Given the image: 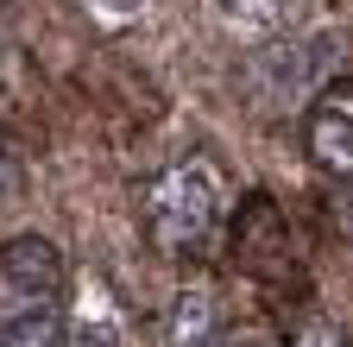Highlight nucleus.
I'll list each match as a JSON object with an SVG mask.
<instances>
[{"label":"nucleus","mask_w":353,"mask_h":347,"mask_svg":"<svg viewBox=\"0 0 353 347\" xmlns=\"http://www.w3.org/2000/svg\"><path fill=\"white\" fill-rule=\"evenodd\" d=\"M221 7H228L234 19H252V26H259V19H278L284 0H221Z\"/></svg>","instance_id":"423d86ee"},{"label":"nucleus","mask_w":353,"mask_h":347,"mask_svg":"<svg viewBox=\"0 0 353 347\" xmlns=\"http://www.w3.org/2000/svg\"><path fill=\"white\" fill-rule=\"evenodd\" d=\"M145 221H152V240L164 252H196L208 246L214 221H221V184L208 164H170L152 177L145 190Z\"/></svg>","instance_id":"f03ea898"},{"label":"nucleus","mask_w":353,"mask_h":347,"mask_svg":"<svg viewBox=\"0 0 353 347\" xmlns=\"http://www.w3.org/2000/svg\"><path fill=\"white\" fill-rule=\"evenodd\" d=\"M296 347H341V335H334L328 322H309V328L296 335Z\"/></svg>","instance_id":"6e6552de"},{"label":"nucleus","mask_w":353,"mask_h":347,"mask_svg":"<svg viewBox=\"0 0 353 347\" xmlns=\"http://www.w3.org/2000/svg\"><path fill=\"white\" fill-rule=\"evenodd\" d=\"M170 347H221V335H214V297L208 290H183V297H176Z\"/></svg>","instance_id":"39448f33"},{"label":"nucleus","mask_w":353,"mask_h":347,"mask_svg":"<svg viewBox=\"0 0 353 347\" xmlns=\"http://www.w3.org/2000/svg\"><path fill=\"white\" fill-rule=\"evenodd\" d=\"M309 158L334 177H353V82H334L309 108Z\"/></svg>","instance_id":"7ed1b4c3"},{"label":"nucleus","mask_w":353,"mask_h":347,"mask_svg":"<svg viewBox=\"0 0 353 347\" xmlns=\"http://www.w3.org/2000/svg\"><path fill=\"white\" fill-rule=\"evenodd\" d=\"M63 252L44 234H13L0 246V347H63L70 335Z\"/></svg>","instance_id":"f257e3e1"},{"label":"nucleus","mask_w":353,"mask_h":347,"mask_svg":"<svg viewBox=\"0 0 353 347\" xmlns=\"http://www.w3.org/2000/svg\"><path fill=\"white\" fill-rule=\"evenodd\" d=\"M221 347H278V341L265 335V328H252V322H246V328H234V335H221Z\"/></svg>","instance_id":"0eeeda50"},{"label":"nucleus","mask_w":353,"mask_h":347,"mask_svg":"<svg viewBox=\"0 0 353 347\" xmlns=\"http://www.w3.org/2000/svg\"><path fill=\"white\" fill-rule=\"evenodd\" d=\"M13 190V158H7V146H0V196Z\"/></svg>","instance_id":"9d476101"},{"label":"nucleus","mask_w":353,"mask_h":347,"mask_svg":"<svg viewBox=\"0 0 353 347\" xmlns=\"http://www.w3.org/2000/svg\"><path fill=\"white\" fill-rule=\"evenodd\" d=\"M95 7H101V13H114V19H126V13H139L145 0H95Z\"/></svg>","instance_id":"1a4fd4ad"},{"label":"nucleus","mask_w":353,"mask_h":347,"mask_svg":"<svg viewBox=\"0 0 353 347\" xmlns=\"http://www.w3.org/2000/svg\"><path fill=\"white\" fill-rule=\"evenodd\" d=\"M63 347H126V335H120V310H114V297H108L101 278H88V284L76 290V310H70V335H63Z\"/></svg>","instance_id":"20e7f679"}]
</instances>
